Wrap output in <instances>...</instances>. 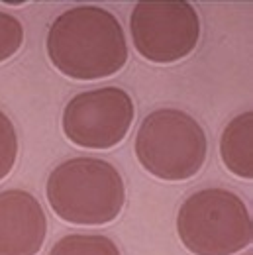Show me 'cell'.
<instances>
[{"mask_svg": "<svg viewBox=\"0 0 253 255\" xmlns=\"http://www.w3.org/2000/svg\"><path fill=\"white\" fill-rule=\"evenodd\" d=\"M206 133L183 110L159 108L147 114L135 135L141 167L163 181H187L206 161Z\"/></svg>", "mask_w": 253, "mask_h": 255, "instance_id": "4", "label": "cell"}, {"mask_svg": "<svg viewBox=\"0 0 253 255\" xmlns=\"http://www.w3.org/2000/svg\"><path fill=\"white\" fill-rule=\"evenodd\" d=\"M45 194L51 210L75 226H102L118 218L126 187L118 169L104 159L75 157L47 177Z\"/></svg>", "mask_w": 253, "mask_h": 255, "instance_id": "2", "label": "cell"}, {"mask_svg": "<svg viewBox=\"0 0 253 255\" xmlns=\"http://www.w3.org/2000/svg\"><path fill=\"white\" fill-rule=\"evenodd\" d=\"M49 255H122L118 246L98 234H71L59 240Z\"/></svg>", "mask_w": 253, "mask_h": 255, "instance_id": "9", "label": "cell"}, {"mask_svg": "<svg viewBox=\"0 0 253 255\" xmlns=\"http://www.w3.org/2000/svg\"><path fill=\"white\" fill-rule=\"evenodd\" d=\"M18 157V135L12 120L0 110V181L10 175Z\"/></svg>", "mask_w": 253, "mask_h": 255, "instance_id": "10", "label": "cell"}, {"mask_svg": "<svg viewBox=\"0 0 253 255\" xmlns=\"http://www.w3.org/2000/svg\"><path fill=\"white\" fill-rule=\"evenodd\" d=\"M53 67L75 81L116 75L127 61V43L118 18L100 6H77L59 14L47 32Z\"/></svg>", "mask_w": 253, "mask_h": 255, "instance_id": "1", "label": "cell"}, {"mask_svg": "<svg viewBox=\"0 0 253 255\" xmlns=\"http://www.w3.org/2000/svg\"><path fill=\"white\" fill-rule=\"evenodd\" d=\"M133 100L120 87H102L73 96L63 110L67 139L87 149L118 145L133 122Z\"/></svg>", "mask_w": 253, "mask_h": 255, "instance_id": "6", "label": "cell"}, {"mask_svg": "<svg viewBox=\"0 0 253 255\" xmlns=\"http://www.w3.org/2000/svg\"><path fill=\"white\" fill-rule=\"evenodd\" d=\"M47 236V218L32 192H0V255H37Z\"/></svg>", "mask_w": 253, "mask_h": 255, "instance_id": "7", "label": "cell"}, {"mask_svg": "<svg viewBox=\"0 0 253 255\" xmlns=\"http://www.w3.org/2000/svg\"><path fill=\"white\" fill-rule=\"evenodd\" d=\"M222 161L230 173L242 179H253V114L236 116L222 133Z\"/></svg>", "mask_w": 253, "mask_h": 255, "instance_id": "8", "label": "cell"}, {"mask_svg": "<svg viewBox=\"0 0 253 255\" xmlns=\"http://www.w3.org/2000/svg\"><path fill=\"white\" fill-rule=\"evenodd\" d=\"M129 33L141 57L175 63L190 55L200 37V20L185 0L137 2L129 16Z\"/></svg>", "mask_w": 253, "mask_h": 255, "instance_id": "5", "label": "cell"}, {"mask_svg": "<svg viewBox=\"0 0 253 255\" xmlns=\"http://www.w3.org/2000/svg\"><path fill=\"white\" fill-rule=\"evenodd\" d=\"M177 232L194 255H236L252 246L253 226L246 202L226 189L190 194L177 214Z\"/></svg>", "mask_w": 253, "mask_h": 255, "instance_id": "3", "label": "cell"}, {"mask_svg": "<svg viewBox=\"0 0 253 255\" xmlns=\"http://www.w3.org/2000/svg\"><path fill=\"white\" fill-rule=\"evenodd\" d=\"M24 43V28L14 16L0 12V63L16 55Z\"/></svg>", "mask_w": 253, "mask_h": 255, "instance_id": "11", "label": "cell"}]
</instances>
